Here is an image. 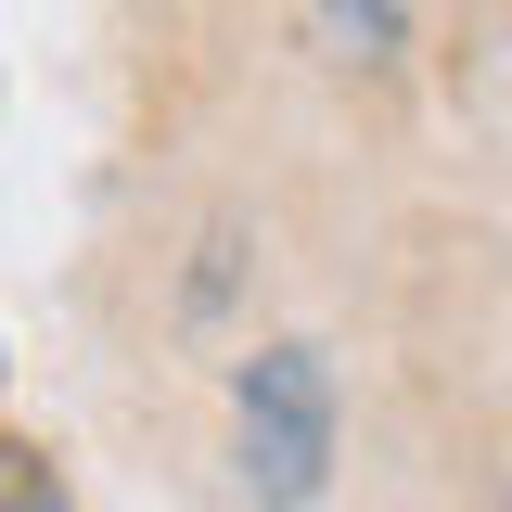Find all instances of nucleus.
Returning a JSON list of instances; mask_svg holds the SVG:
<instances>
[{"label": "nucleus", "mask_w": 512, "mask_h": 512, "mask_svg": "<svg viewBox=\"0 0 512 512\" xmlns=\"http://www.w3.org/2000/svg\"><path fill=\"white\" fill-rule=\"evenodd\" d=\"M0 487H13V512H52V500H39V461H13Z\"/></svg>", "instance_id": "7ed1b4c3"}, {"label": "nucleus", "mask_w": 512, "mask_h": 512, "mask_svg": "<svg viewBox=\"0 0 512 512\" xmlns=\"http://www.w3.org/2000/svg\"><path fill=\"white\" fill-rule=\"evenodd\" d=\"M500 512H512V500H500Z\"/></svg>", "instance_id": "20e7f679"}, {"label": "nucleus", "mask_w": 512, "mask_h": 512, "mask_svg": "<svg viewBox=\"0 0 512 512\" xmlns=\"http://www.w3.org/2000/svg\"><path fill=\"white\" fill-rule=\"evenodd\" d=\"M397 26H410V0H320V39H333L346 64H384Z\"/></svg>", "instance_id": "f03ea898"}, {"label": "nucleus", "mask_w": 512, "mask_h": 512, "mask_svg": "<svg viewBox=\"0 0 512 512\" xmlns=\"http://www.w3.org/2000/svg\"><path fill=\"white\" fill-rule=\"evenodd\" d=\"M231 436H244V487L269 512H308L333 474V372L320 346H256L231 372Z\"/></svg>", "instance_id": "f257e3e1"}]
</instances>
